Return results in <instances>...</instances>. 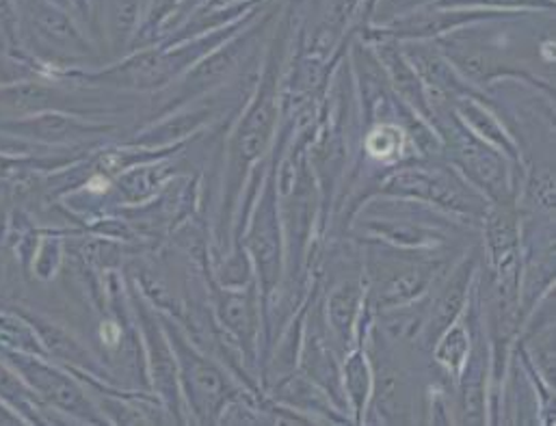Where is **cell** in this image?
I'll use <instances>...</instances> for the list:
<instances>
[{"label": "cell", "instance_id": "6da1fadb", "mask_svg": "<svg viewBox=\"0 0 556 426\" xmlns=\"http://www.w3.org/2000/svg\"><path fill=\"white\" fill-rule=\"evenodd\" d=\"M271 126H274V102L271 100H263L254 113L248 117L243 130H241V154H245L248 161L256 159L258 154H263L269 135H271Z\"/></svg>", "mask_w": 556, "mask_h": 426}, {"label": "cell", "instance_id": "7a4b0ae2", "mask_svg": "<svg viewBox=\"0 0 556 426\" xmlns=\"http://www.w3.org/2000/svg\"><path fill=\"white\" fill-rule=\"evenodd\" d=\"M464 159H466L468 172L483 187H488L492 193L505 191V170H503L501 161L494 154H490L485 148L475 143V146L464 150Z\"/></svg>", "mask_w": 556, "mask_h": 426}, {"label": "cell", "instance_id": "3957f363", "mask_svg": "<svg viewBox=\"0 0 556 426\" xmlns=\"http://www.w3.org/2000/svg\"><path fill=\"white\" fill-rule=\"evenodd\" d=\"M468 281H470V266H464L455 279L448 284V288L444 290L440 303H438V310H435V318L431 323V334H440L444 331L451 321L457 316V312L462 310L464 305V299H466V290H468Z\"/></svg>", "mask_w": 556, "mask_h": 426}, {"label": "cell", "instance_id": "277c9868", "mask_svg": "<svg viewBox=\"0 0 556 426\" xmlns=\"http://www.w3.org/2000/svg\"><path fill=\"white\" fill-rule=\"evenodd\" d=\"M357 288L346 284L342 288H338L331 297V305H329V312H331V321L333 325L338 327V331H349L351 327V321L355 316V308H357Z\"/></svg>", "mask_w": 556, "mask_h": 426}, {"label": "cell", "instance_id": "5b68a950", "mask_svg": "<svg viewBox=\"0 0 556 426\" xmlns=\"http://www.w3.org/2000/svg\"><path fill=\"white\" fill-rule=\"evenodd\" d=\"M427 284V275L420 273V271H407V273H401V275H394L386 290H383V299L390 301V303H396V301H405V299H412L414 295H418Z\"/></svg>", "mask_w": 556, "mask_h": 426}, {"label": "cell", "instance_id": "8992f818", "mask_svg": "<svg viewBox=\"0 0 556 426\" xmlns=\"http://www.w3.org/2000/svg\"><path fill=\"white\" fill-rule=\"evenodd\" d=\"M468 347V340L464 336L462 329H455L446 340H444V347L440 349V360L446 362V366H459L464 355H466V349Z\"/></svg>", "mask_w": 556, "mask_h": 426}, {"label": "cell", "instance_id": "52a82bcc", "mask_svg": "<svg viewBox=\"0 0 556 426\" xmlns=\"http://www.w3.org/2000/svg\"><path fill=\"white\" fill-rule=\"evenodd\" d=\"M453 4H468V7H553V0H451Z\"/></svg>", "mask_w": 556, "mask_h": 426}]
</instances>
